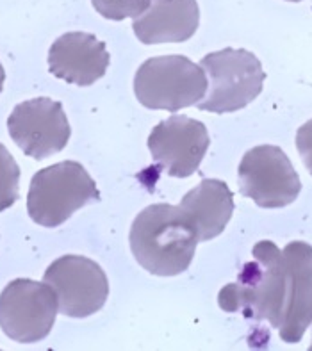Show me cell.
I'll list each match as a JSON object with an SVG mask.
<instances>
[{
	"instance_id": "obj_2",
	"label": "cell",
	"mask_w": 312,
	"mask_h": 351,
	"mask_svg": "<svg viewBox=\"0 0 312 351\" xmlns=\"http://www.w3.org/2000/svg\"><path fill=\"white\" fill-rule=\"evenodd\" d=\"M252 257L243 266L237 280L219 291V307L230 314L243 312L248 319L267 321L278 330L284 323L287 300L284 254L272 241H261L252 250Z\"/></svg>"
},
{
	"instance_id": "obj_14",
	"label": "cell",
	"mask_w": 312,
	"mask_h": 351,
	"mask_svg": "<svg viewBox=\"0 0 312 351\" xmlns=\"http://www.w3.org/2000/svg\"><path fill=\"white\" fill-rule=\"evenodd\" d=\"M178 209L189 219L200 241L218 237L234 213L230 187L218 178H204L191 191L182 196Z\"/></svg>"
},
{
	"instance_id": "obj_1",
	"label": "cell",
	"mask_w": 312,
	"mask_h": 351,
	"mask_svg": "<svg viewBox=\"0 0 312 351\" xmlns=\"http://www.w3.org/2000/svg\"><path fill=\"white\" fill-rule=\"evenodd\" d=\"M129 241L132 255L145 271L175 276L191 266L200 237L178 205L154 204L136 216Z\"/></svg>"
},
{
	"instance_id": "obj_15",
	"label": "cell",
	"mask_w": 312,
	"mask_h": 351,
	"mask_svg": "<svg viewBox=\"0 0 312 351\" xmlns=\"http://www.w3.org/2000/svg\"><path fill=\"white\" fill-rule=\"evenodd\" d=\"M20 196V166L0 143V213L9 209Z\"/></svg>"
},
{
	"instance_id": "obj_3",
	"label": "cell",
	"mask_w": 312,
	"mask_h": 351,
	"mask_svg": "<svg viewBox=\"0 0 312 351\" xmlns=\"http://www.w3.org/2000/svg\"><path fill=\"white\" fill-rule=\"evenodd\" d=\"M98 200V187L84 166L75 160H62L40 169L32 177L27 213L41 227L56 228L75 210Z\"/></svg>"
},
{
	"instance_id": "obj_5",
	"label": "cell",
	"mask_w": 312,
	"mask_h": 351,
	"mask_svg": "<svg viewBox=\"0 0 312 351\" xmlns=\"http://www.w3.org/2000/svg\"><path fill=\"white\" fill-rule=\"evenodd\" d=\"M202 68L209 77V93L196 104L202 111L225 114L239 111L263 91L266 73L254 53L245 49H223L207 53Z\"/></svg>"
},
{
	"instance_id": "obj_7",
	"label": "cell",
	"mask_w": 312,
	"mask_h": 351,
	"mask_svg": "<svg viewBox=\"0 0 312 351\" xmlns=\"http://www.w3.org/2000/svg\"><path fill=\"white\" fill-rule=\"evenodd\" d=\"M239 193L263 209H280L293 204L302 191V182L289 157L273 145H261L241 159Z\"/></svg>"
},
{
	"instance_id": "obj_9",
	"label": "cell",
	"mask_w": 312,
	"mask_h": 351,
	"mask_svg": "<svg viewBox=\"0 0 312 351\" xmlns=\"http://www.w3.org/2000/svg\"><path fill=\"white\" fill-rule=\"evenodd\" d=\"M8 129L20 150L36 160L61 152L71 136L61 102L45 97L18 104L9 114Z\"/></svg>"
},
{
	"instance_id": "obj_6",
	"label": "cell",
	"mask_w": 312,
	"mask_h": 351,
	"mask_svg": "<svg viewBox=\"0 0 312 351\" xmlns=\"http://www.w3.org/2000/svg\"><path fill=\"white\" fill-rule=\"evenodd\" d=\"M58 311V294L49 284L16 278L0 294V328L20 344L40 343L50 334Z\"/></svg>"
},
{
	"instance_id": "obj_20",
	"label": "cell",
	"mask_w": 312,
	"mask_h": 351,
	"mask_svg": "<svg viewBox=\"0 0 312 351\" xmlns=\"http://www.w3.org/2000/svg\"><path fill=\"white\" fill-rule=\"evenodd\" d=\"M311 350H312V344H311Z\"/></svg>"
},
{
	"instance_id": "obj_17",
	"label": "cell",
	"mask_w": 312,
	"mask_h": 351,
	"mask_svg": "<svg viewBox=\"0 0 312 351\" xmlns=\"http://www.w3.org/2000/svg\"><path fill=\"white\" fill-rule=\"evenodd\" d=\"M296 148H298L303 165L312 175V120L303 123L296 132Z\"/></svg>"
},
{
	"instance_id": "obj_13",
	"label": "cell",
	"mask_w": 312,
	"mask_h": 351,
	"mask_svg": "<svg viewBox=\"0 0 312 351\" xmlns=\"http://www.w3.org/2000/svg\"><path fill=\"white\" fill-rule=\"evenodd\" d=\"M200 23L196 0H152L150 8L134 20V34L141 43H180L189 40Z\"/></svg>"
},
{
	"instance_id": "obj_19",
	"label": "cell",
	"mask_w": 312,
	"mask_h": 351,
	"mask_svg": "<svg viewBox=\"0 0 312 351\" xmlns=\"http://www.w3.org/2000/svg\"><path fill=\"white\" fill-rule=\"evenodd\" d=\"M287 2H302V0H287Z\"/></svg>"
},
{
	"instance_id": "obj_10",
	"label": "cell",
	"mask_w": 312,
	"mask_h": 351,
	"mask_svg": "<svg viewBox=\"0 0 312 351\" xmlns=\"http://www.w3.org/2000/svg\"><path fill=\"white\" fill-rule=\"evenodd\" d=\"M209 132L202 121L173 114L157 123L148 136V150L169 177L186 178L196 173L207 148Z\"/></svg>"
},
{
	"instance_id": "obj_4",
	"label": "cell",
	"mask_w": 312,
	"mask_h": 351,
	"mask_svg": "<svg viewBox=\"0 0 312 351\" xmlns=\"http://www.w3.org/2000/svg\"><path fill=\"white\" fill-rule=\"evenodd\" d=\"M209 80L204 68L184 56H159L145 61L134 77V93L148 109L177 112L204 100Z\"/></svg>"
},
{
	"instance_id": "obj_11",
	"label": "cell",
	"mask_w": 312,
	"mask_h": 351,
	"mask_svg": "<svg viewBox=\"0 0 312 351\" xmlns=\"http://www.w3.org/2000/svg\"><path fill=\"white\" fill-rule=\"evenodd\" d=\"M282 254L287 269V300L278 334L284 343L296 344L312 325V246L293 241Z\"/></svg>"
},
{
	"instance_id": "obj_16",
	"label": "cell",
	"mask_w": 312,
	"mask_h": 351,
	"mask_svg": "<svg viewBox=\"0 0 312 351\" xmlns=\"http://www.w3.org/2000/svg\"><path fill=\"white\" fill-rule=\"evenodd\" d=\"M91 2L104 18L115 22L141 16L152 4V0H91Z\"/></svg>"
},
{
	"instance_id": "obj_18",
	"label": "cell",
	"mask_w": 312,
	"mask_h": 351,
	"mask_svg": "<svg viewBox=\"0 0 312 351\" xmlns=\"http://www.w3.org/2000/svg\"><path fill=\"white\" fill-rule=\"evenodd\" d=\"M4 80H5V71L2 62H0V93H2V88H4Z\"/></svg>"
},
{
	"instance_id": "obj_12",
	"label": "cell",
	"mask_w": 312,
	"mask_h": 351,
	"mask_svg": "<svg viewBox=\"0 0 312 351\" xmlns=\"http://www.w3.org/2000/svg\"><path fill=\"white\" fill-rule=\"evenodd\" d=\"M111 56L89 32H67L49 50L50 73L75 86H91L106 75Z\"/></svg>"
},
{
	"instance_id": "obj_8",
	"label": "cell",
	"mask_w": 312,
	"mask_h": 351,
	"mask_svg": "<svg viewBox=\"0 0 312 351\" xmlns=\"http://www.w3.org/2000/svg\"><path fill=\"white\" fill-rule=\"evenodd\" d=\"M56 294L61 314L88 317L106 305L109 282L102 267L82 255H64L53 261L43 276Z\"/></svg>"
}]
</instances>
